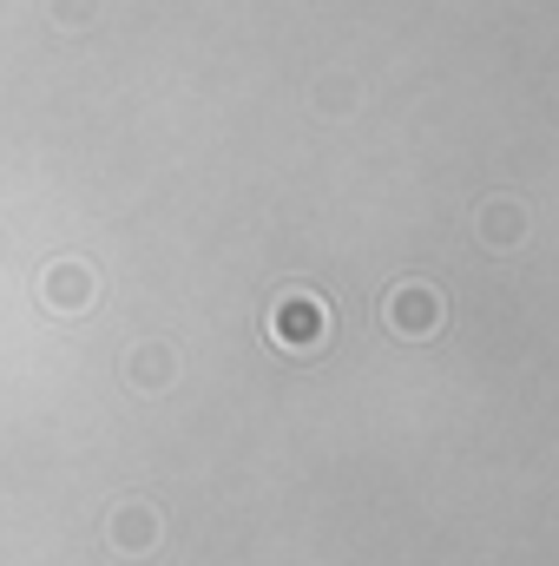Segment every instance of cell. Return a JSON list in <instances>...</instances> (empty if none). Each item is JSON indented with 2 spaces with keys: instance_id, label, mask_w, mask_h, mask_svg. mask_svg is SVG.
<instances>
[{
  "instance_id": "6da1fadb",
  "label": "cell",
  "mask_w": 559,
  "mask_h": 566,
  "mask_svg": "<svg viewBox=\"0 0 559 566\" xmlns=\"http://www.w3.org/2000/svg\"><path fill=\"white\" fill-rule=\"evenodd\" d=\"M329 303L316 296V290H283L277 303H271V343L289 349V356H316L323 343H329Z\"/></svg>"
},
{
  "instance_id": "7a4b0ae2",
  "label": "cell",
  "mask_w": 559,
  "mask_h": 566,
  "mask_svg": "<svg viewBox=\"0 0 559 566\" xmlns=\"http://www.w3.org/2000/svg\"><path fill=\"white\" fill-rule=\"evenodd\" d=\"M33 296H40L46 316H86L99 303V271L86 258H53L40 271V283H33Z\"/></svg>"
},
{
  "instance_id": "3957f363",
  "label": "cell",
  "mask_w": 559,
  "mask_h": 566,
  "mask_svg": "<svg viewBox=\"0 0 559 566\" xmlns=\"http://www.w3.org/2000/svg\"><path fill=\"white\" fill-rule=\"evenodd\" d=\"M441 316H447V303H441V290H434V283H395V290L382 296V323H389L395 336H409V343L434 336V329H441Z\"/></svg>"
},
{
  "instance_id": "277c9868",
  "label": "cell",
  "mask_w": 559,
  "mask_h": 566,
  "mask_svg": "<svg viewBox=\"0 0 559 566\" xmlns=\"http://www.w3.org/2000/svg\"><path fill=\"white\" fill-rule=\"evenodd\" d=\"M113 547H119V554H151V547H158V514H151L145 501H126V507L113 514Z\"/></svg>"
},
{
  "instance_id": "5b68a950",
  "label": "cell",
  "mask_w": 559,
  "mask_h": 566,
  "mask_svg": "<svg viewBox=\"0 0 559 566\" xmlns=\"http://www.w3.org/2000/svg\"><path fill=\"white\" fill-rule=\"evenodd\" d=\"M520 238H527V211H520L514 198L481 205V244H487V251H507V244H520Z\"/></svg>"
},
{
  "instance_id": "8992f818",
  "label": "cell",
  "mask_w": 559,
  "mask_h": 566,
  "mask_svg": "<svg viewBox=\"0 0 559 566\" xmlns=\"http://www.w3.org/2000/svg\"><path fill=\"white\" fill-rule=\"evenodd\" d=\"M126 376H133L139 389H165V382H171V349H165V343L133 349V356H126Z\"/></svg>"
},
{
  "instance_id": "52a82bcc",
  "label": "cell",
  "mask_w": 559,
  "mask_h": 566,
  "mask_svg": "<svg viewBox=\"0 0 559 566\" xmlns=\"http://www.w3.org/2000/svg\"><path fill=\"white\" fill-rule=\"evenodd\" d=\"M316 99H323V113H349V106H356V86H329V80H323Z\"/></svg>"
},
{
  "instance_id": "ba28073f",
  "label": "cell",
  "mask_w": 559,
  "mask_h": 566,
  "mask_svg": "<svg viewBox=\"0 0 559 566\" xmlns=\"http://www.w3.org/2000/svg\"><path fill=\"white\" fill-rule=\"evenodd\" d=\"M53 13H60V27H86V20L99 13V0H60Z\"/></svg>"
}]
</instances>
